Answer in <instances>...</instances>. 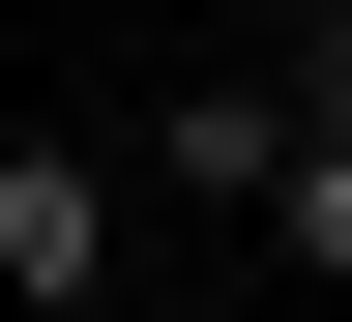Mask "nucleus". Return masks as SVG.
Instances as JSON below:
<instances>
[{"mask_svg": "<svg viewBox=\"0 0 352 322\" xmlns=\"http://www.w3.org/2000/svg\"><path fill=\"white\" fill-rule=\"evenodd\" d=\"M118 235H147V176L30 117V147H0V293H30V322H88V293H118Z\"/></svg>", "mask_w": 352, "mask_h": 322, "instance_id": "f257e3e1", "label": "nucleus"}, {"mask_svg": "<svg viewBox=\"0 0 352 322\" xmlns=\"http://www.w3.org/2000/svg\"><path fill=\"white\" fill-rule=\"evenodd\" d=\"M147 176H176V205H264V176H294V88H264V59H206V88L147 117Z\"/></svg>", "mask_w": 352, "mask_h": 322, "instance_id": "f03ea898", "label": "nucleus"}, {"mask_svg": "<svg viewBox=\"0 0 352 322\" xmlns=\"http://www.w3.org/2000/svg\"><path fill=\"white\" fill-rule=\"evenodd\" d=\"M264 235H294V264L352 293V117H294V176H264Z\"/></svg>", "mask_w": 352, "mask_h": 322, "instance_id": "7ed1b4c3", "label": "nucleus"}, {"mask_svg": "<svg viewBox=\"0 0 352 322\" xmlns=\"http://www.w3.org/2000/svg\"><path fill=\"white\" fill-rule=\"evenodd\" d=\"M264 88H294V117H352V0H294V59H264Z\"/></svg>", "mask_w": 352, "mask_h": 322, "instance_id": "20e7f679", "label": "nucleus"}]
</instances>
